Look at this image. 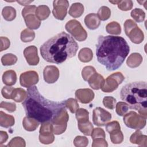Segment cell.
Returning <instances> with one entry per match:
<instances>
[{
  "instance_id": "obj_1",
  "label": "cell",
  "mask_w": 147,
  "mask_h": 147,
  "mask_svg": "<svg viewBox=\"0 0 147 147\" xmlns=\"http://www.w3.org/2000/svg\"><path fill=\"white\" fill-rule=\"evenodd\" d=\"M130 52L129 46L122 37L99 36L96 45V56L99 63L108 71L119 68Z\"/></svg>"
},
{
  "instance_id": "obj_2",
  "label": "cell",
  "mask_w": 147,
  "mask_h": 147,
  "mask_svg": "<svg viewBox=\"0 0 147 147\" xmlns=\"http://www.w3.org/2000/svg\"><path fill=\"white\" fill-rule=\"evenodd\" d=\"M27 117L42 123L52 122L64 109L65 100L53 102L45 99L35 86L27 89V95L22 103Z\"/></svg>"
},
{
  "instance_id": "obj_3",
  "label": "cell",
  "mask_w": 147,
  "mask_h": 147,
  "mask_svg": "<svg viewBox=\"0 0 147 147\" xmlns=\"http://www.w3.org/2000/svg\"><path fill=\"white\" fill-rule=\"evenodd\" d=\"M79 46L74 38L62 32L45 42L40 47L42 57L47 61L60 64L75 56Z\"/></svg>"
},
{
  "instance_id": "obj_4",
  "label": "cell",
  "mask_w": 147,
  "mask_h": 147,
  "mask_svg": "<svg viewBox=\"0 0 147 147\" xmlns=\"http://www.w3.org/2000/svg\"><path fill=\"white\" fill-rule=\"evenodd\" d=\"M121 99L128 105L129 108L138 111L147 118V85L144 81L134 82L124 86L120 91Z\"/></svg>"
},
{
  "instance_id": "obj_5",
  "label": "cell",
  "mask_w": 147,
  "mask_h": 147,
  "mask_svg": "<svg viewBox=\"0 0 147 147\" xmlns=\"http://www.w3.org/2000/svg\"><path fill=\"white\" fill-rule=\"evenodd\" d=\"M124 30L126 36L135 44H140L144 39V34L137 24L131 20H127L124 23Z\"/></svg>"
},
{
  "instance_id": "obj_6",
  "label": "cell",
  "mask_w": 147,
  "mask_h": 147,
  "mask_svg": "<svg viewBox=\"0 0 147 147\" xmlns=\"http://www.w3.org/2000/svg\"><path fill=\"white\" fill-rule=\"evenodd\" d=\"M36 9L35 5H28L22 10V16L26 25L30 29H37L41 25V21L36 16Z\"/></svg>"
},
{
  "instance_id": "obj_7",
  "label": "cell",
  "mask_w": 147,
  "mask_h": 147,
  "mask_svg": "<svg viewBox=\"0 0 147 147\" xmlns=\"http://www.w3.org/2000/svg\"><path fill=\"white\" fill-rule=\"evenodd\" d=\"M146 118L135 111H131L126 114L123 117V122L126 126L129 128L140 130L146 125Z\"/></svg>"
},
{
  "instance_id": "obj_8",
  "label": "cell",
  "mask_w": 147,
  "mask_h": 147,
  "mask_svg": "<svg viewBox=\"0 0 147 147\" xmlns=\"http://www.w3.org/2000/svg\"><path fill=\"white\" fill-rule=\"evenodd\" d=\"M65 28L66 30L76 40L83 41L86 40L87 33L78 21L76 20H71L68 21L65 25Z\"/></svg>"
},
{
  "instance_id": "obj_9",
  "label": "cell",
  "mask_w": 147,
  "mask_h": 147,
  "mask_svg": "<svg viewBox=\"0 0 147 147\" xmlns=\"http://www.w3.org/2000/svg\"><path fill=\"white\" fill-rule=\"evenodd\" d=\"M124 80L125 77L121 72L113 73L105 80L101 89L105 92H111L116 90Z\"/></svg>"
},
{
  "instance_id": "obj_10",
  "label": "cell",
  "mask_w": 147,
  "mask_h": 147,
  "mask_svg": "<svg viewBox=\"0 0 147 147\" xmlns=\"http://www.w3.org/2000/svg\"><path fill=\"white\" fill-rule=\"evenodd\" d=\"M68 119L69 115L66 109H64L51 122L53 126V133L56 135L63 133L67 129Z\"/></svg>"
},
{
  "instance_id": "obj_11",
  "label": "cell",
  "mask_w": 147,
  "mask_h": 147,
  "mask_svg": "<svg viewBox=\"0 0 147 147\" xmlns=\"http://www.w3.org/2000/svg\"><path fill=\"white\" fill-rule=\"evenodd\" d=\"M111 119V114L100 107L93 110L92 121L94 125L98 126L106 125Z\"/></svg>"
},
{
  "instance_id": "obj_12",
  "label": "cell",
  "mask_w": 147,
  "mask_h": 147,
  "mask_svg": "<svg viewBox=\"0 0 147 147\" xmlns=\"http://www.w3.org/2000/svg\"><path fill=\"white\" fill-rule=\"evenodd\" d=\"M53 6L52 13L53 16L57 20H63L67 13V9L69 6L68 1L66 0L54 1Z\"/></svg>"
},
{
  "instance_id": "obj_13",
  "label": "cell",
  "mask_w": 147,
  "mask_h": 147,
  "mask_svg": "<svg viewBox=\"0 0 147 147\" xmlns=\"http://www.w3.org/2000/svg\"><path fill=\"white\" fill-rule=\"evenodd\" d=\"M38 74L34 71H28L22 73L20 77V83L21 86L29 88L37 84L38 82Z\"/></svg>"
},
{
  "instance_id": "obj_14",
  "label": "cell",
  "mask_w": 147,
  "mask_h": 147,
  "mask_svg": "<svg viewBox=\"0 0 147 147\" xmlns=\"http://www.w3.org/2000/svg\"><path fill=\"white\" fill-rule=\"evenodd\" d=\"M24 55L26 60L30 65H36L39 63V57L37 48L34 45L26 47L24 51Z\"/></svg>"
},
{
  "instance_id": "obj_15",
  "label": "cell",
  "mask_w": 147,
  "mask_h": 147,
  "mask_svg": "<svg viewBox=\"0 0 147 147\" xmlns=\"http://www.w3.org/2000/svg\"><path fill=\"white\" fill-rule=\"evenodd\" d=\"M43 76L45 82L47 83H53L59 77V69L55 65H48L44 69Z\"/></svg>"
},
{
  "instance_id": "obj_16",
  "label": "cell",
  "mask_w": 147,
  "mask_h": 147,
  "mask_svg": "<svg viewBox=\"0 0 147 147\" xmlns=\"http://www.w3.org/2000/svg\"><path fill=\"white\" fill-rule=\"evenodd\" d=\"M94 92L89 88L78 89L75 92V97L82 103L86 104L92 101L94 98Z\"/></svg>"
},
{
  "instance_id": "obj_17",
  "label": "cell",
  "mask_w": 147,
  "mask_h": 147,
  "mask_svg": "<svg viewBox=\"0 0 147 147\" xmlns=\"http://www.w3.org/2000/svg\"><path fill=\"white\" fill-rule=\"evenodd\" d=\"M84 23L88 29L94 30L99 26L100 24V20L97 14L90 13L85 17Z\"/></svg>"
},
{
  "instance_id": "obj_18",
  "label": "cell",
  "mask_w": 147,
  "mask_h": 147,
  "mask_svg": "<svg viewBox=\"0 0 147 147\" xmlns=\"http://www.w3.org/2000/svg\"><path fill=\"white\" fill-rule=\"evenodd\" d=\"M105 81L103 77L99 74L98 73L96 72L88 80V82L89 86L94 90H98L101 88L103 83Z\"/></svg>"
},
{
  "instance_id": "obj_19",
  "label": "cell",
  "mask_w": 147,
  "mask_h": 147,
  "mask_svg": "<svg viewBox=\"0 0 147 147\" xmlns=\"http://www.w3.org/2000/svg\"><path fill=\"white\" fill-rule=\"evenodd\" d=\"M130 141L131 143L137 144L139 146H146L147 137L146 135H143L140 130H137L130 136Z\"/></svg>"
},
{
  "instance_id": "obj_20",
  "label": "cell",
  "mask_w": 147,
  "mask_h": 147,
  "mask_svg": "<svg viewBox=\"0 0 147 147\" xmlns=\"http://www.w3.org/2000/svg\"><path fill=\"white\" fill-rule=\"evenodd\" d=\"M2 81L7 86H10L14 85L17 81V75L13 70H7L5 71L2 75Z\"/></svg>"
},
{
  "instance_id": "obj_21",
  "label": "cell",
  "mask_w": 147,
  "mask_h": 147,
  "mask_svg": "<svg viewBox=\"0 0 147 147\" xmlns=\"http://www.w3.org/2000/svg\"><path fill=\"white\" fill-rule=\"evenodd\" d=\"M142 61V57L138 53H131L127 60H126V64L127 66L130 68H136L138 67Z\"/></svg>"
},
{
  "instance_id": "obj_22",
  "label": "cell",
  "mask_w": 147,
  "mask_h": 147,
  "mask_svg": "<svg viewBox=\"0 0 147 147\" xmlns=\"http://www.w3.org/2000/svg\"><path fill=\"white\" fill-rule=\"evenodd\" d=\"M14 118L11 115L0 111V125L2 127L8 128L14 125Z\"/></svg>"
},
{
  "instance_id": "obj_23",
  "label": "cell",
  "mask_w": 147,
  "mask_h": 147,
  "mask_svg": "<svg viewBox=\"0 0 147 147\" xmlns=\"http://www.w3.org/2000/svg\"><path fill=\"white\" fill-rule=\"evenodd\" d=\"M22 125L26 130L28 131H32L35 130L39 126V122L32 118L26 116L22 121Z\"/></svg>"
},
{
  "instance_id": "obj_24",
  "label": "cell",
  "mask_w": 147,
  "mask_h": 147,
  "mask_svg": "<svg viewBox=\"0 0 147 147\" xmlns=\"http://www.w3.org/2000/svg\"><path fill=\"white\" fill-rule=\"evenodd\" d=\"M84 12V6L79 2L74 3L71 5L68 13L74 18H78L80 17Z\"/></svg>"
},
{
  "instance_id": "obj_25",
  "label": "cell",
  "mask_w": 147,
  "mask_h": 147,
  "mask_svg": "<svg viewBox=\"0 0 147 147\" xmlns=\"http://www.w3.org/2000/svg\"><path fill=\"white\" fill-rule=\"evenodd\" d=\"M93 57V53L91 49L83 48L80 49L78 53V58L80 61L87 63L90 61Z\"/></svg>"
},
{
  "instance_id": "obj_26",
  "label": "cell",
  "mask_w": 147,
  "mask_h": 147,
  "mask_svg": "<svg viewBox=\"0 0 147 147\" xmlns=\"http://www.w3.org/2000/svg\"><path fill=\"white\" fill-rule=\"evenodd\" d=\"M50 13L49 8L46 5H40L36 10V16L40 21L47 19L49 16Z\"/></svg>"
},
{
  "instance_id": "obj_27",
  "label": "cell",
  "mask_w": 147,
  "mask_h": 147,
  "mask_svg": "<svg viewBox=\"0 0 147 147\" xmlns=\"http://www.w3.org/2000/svg\"><path fill=\"white\" fill-rule=\"evenodd\" d=\"M27 95V92L21 88H14L12 95L11 99L16 101V102H21L24 101Z\"/></svg>"
},
{
  "instance_id": "obj_28",
  "label": "cell",
  "mask_w": 147,
  "mask_h": 147,
  "mask_svg": "<svg viewBox=\"0 0 147 147\" xmlns=\"http://www.w3.org/2000/svg\"><path fill=\"white\" fill-rule=\"evenodd\" d=\"M78 128L82 133L86 136H91L94 127L92 123L88 120L84 122H78Z\"/></svg>"
},
{
  "instance_id": "obj_29",
  "label": "cell",
  "mask_w": 147,
  "mask_h": 147,
  "mask_svg": "<svg viewBox=\"0 0 147 147\" xmlns=\"http://www.w3.org/2000/svg\"><path fill=\"white\" fill-rule=\"evenodd\" d=\"M2 14L4 19L7 21H13L16 17V11L11 6H5L3 8Z\"/></svg>"
},
{
  "instance_id": "obj_30",
  "label": "cell",
  "mask_w": 147,
  "mask_h": 147,
  "mask_svg": "<svg viewBox=\"0 0 147 147\" xmlns=\"http://www.w3.org/2000/svg\"><path fill=\"white\" fill-rule=\"evenodd\" d=\"M107 32L111 34H120L121 33V28L119 23L113 21L109 23L106 26Z\"/></svg>"
},
{
  "instance_id": "obj_31",
  "label": "cell",
  "mask_w": 147,
  "mask_h": 147,
  "mask_svg": "<svg viewBox=\"0 0 147 147\" xmlns=\"http://www.w3.org/2000/svg\"><path fill=\"white\" fill-rule=\"evenodd\" d=\"M110 137L111 142L114 144H121L123 140V134L121 129H116L110 133Z\"/></svg>"
},
{
  "instance_id": "obj_32",
  "label": "cell",
  "mask_w": 147,
  "mask_h": 147,
  "mask_svg": "<svg viewBox=\"0 0 147 147\" xmlns=\"http://www.w3.org/2000/svg\"><path fill=\"white\" fill-rule=\"evenodd\" d=\"M35 33L32 29L26 28L21 33V40L24 42H30L34 40Z\"/></svg>"
},
{
  "instance_id": "obj_33",
  "label": "cell",
  "mask_w": 147,
  "mask_h": 147,
  "mask_svg": "<svg viewBox=\"0 0 147 147\" xmlns=\"http://www.w3.org/2000/svg\"><path fill=\"white\" fill-rule=\"evenodd\" d=\"M17 57L16 55L12 53H7L1 57V63L3 65H11L16 63Z\"/></svg>"
},
{
  "instance_id": "obj_34",
  "label": "cell",
  "mask_w": 147,
  "mask_h": 147,
  "mask_svg": "<svg viewBox=\"0 0 147 147\" xmlns=\"http://www.w3.org/2000/svg\"><path fill=\"white\" fill-rule=\"evenodd\" d=\"M131 17L137 22H141L145 18V12L140 8H136L131 12Z\"/></svg>"
},
{
  "instance_id": "obj_35",
  "label": "cell",
  "mask_w": 147,
  "mask_h": 147,
  "mask_svg": "<svg viewBox=\"0 0 147 147\" xmlns=\"http://www.w3.org/2000/svg\"><path fill=\"white\" fill-rule=\"evenodd\" d=\"M97 15L102 21H106L108 20L111 16V10L107 6H102L98 10Z\"/></svg>"
},
{
  "instance_id": "obj_36",
  "label": "cell",
  "mask_w": 147,
  "mask_h": 147,
  "mask_svg": "<svg viewBox=\"0 0 147 147\" xmlns=\"http://www.w3.org/2000/svg\"><path fill=\"white\" fill-rule=\"evenodd\" d=\"M88 111L83 108L78 109L76 112V118L78 122H84L88 120Z\"/></svg>"
},
{
  "instance_id": "obj_37",
  "label": "cell",
  "mask_w": 147,
  "mask_h": 147,
  "mask_svg": "<svg viewBox=\"0 0 147 147\" xmlns=\"http://www.w3.org/2000/svg\"><path fill=\"white\" fill-rule=\"evenodd\" d=\"M39 132L40 135L51 134L53 133V126L52 123L51 122H46L42 123L40 127Z\"/></svg>"
},
{
  "instance_id": "obj_38",
  "label": "cell",
  "mask_w": 147,
  "mask_h": 147,
  "mask_svg": "<svg viewBox=\"0 0 147 147\" xmlns=\"http://www.w3.org/2000/svg\"><path fill=\"white\" fill-rule=\"evenodd\" d=\"M129 109L128 105L124 102H119L116 105V113L119 116H124Z\"/></svg>"
},
{
  "instance_id": "obj_39",
  "label": "cell",
  "mask_w": 147,
  "mask_h": 147,
  "mask_svg": "<svg viewBox=\"0 0 147 147\" xmlns=\"http://www.w3.org/2000/svg\"><path fill=\"white\" fill-rule=\"evenodd\" d=\"M96 70L94 67L92 66H86L83 68L82 71V76L83 79L85 81H88L89 78L95 73H96Z\"/></svg>"
},
{
  "instance_id": "obj_40",
  "label": "cell",
  "mask_w": 147,
  "mask_h": 147,
  "mask_svg": "<svg viewBox=\"0 0 147 147\" xmlns=\"http://www.w3.org/2000/svg\"><path fill=\"white\" fill-rule=\"evenodd\" d=\"M65 107H67L72 113H75L79 109V105L77 100L73 98H69L65 100Z\"/></svg>"
},
{
  "instance_id": "obj_41",
  "label": "cell",
  "mask_w": 147,
  "mask_h": 147,
  "mask_svg": "<svg viewBox=\"0 0 147 147\" xmlns=\"http://www.w3.org/2000/svg\"><path fill=\"white\" fill-rule=\"evenodd\" d=\"M88 144V140L84 136H76L74 140V144L76 147H84Z\"/></svg>"
},
{
  "instance_id": "obj_42",
  "label": "cell",
  "mask_w": 147,
  "mask_h": 147,
  "mask_svg": "<svg viewBox=\"0 0 147 147\" xmlns=\"http://www.w3.org/2000/svg\"><path fill=\"white\" fill-rule=\"evenodd\" d=\"M118 7L123 11H128L132 9L133 6V2L131 0H124L120 1L117 4Z\"/></svg>"
},
{
  "instance_id": "obj_43",
  "label": "cell",
  "mask_w": 147,
  "mask_h": 147,
  "mask_svg": "<svg viewBox=\"0 0 147 147\" xmlns=\"http://www.w3.org/2000/svg\"><path fill=\"white\" fill-rule=\"evenodd\" d=\"M116 99L113 96H105L103 99V104L106 108L113 110L115 107Z\"/></svg>"
},
{
  "instance_id": "obj_44",
  "label": "cell",
  "mask_w": 147,
  "mask_h": 147,
  "mask_svg": "<svg viewBox=\"0 0 147 147\" xmlns=\"http://www.w3.org/2000/svg\"><path fill=\"white\" fill-rule=\"evenodd\" d=\"M7 146H25V140L20 137H16L11 140L9 143L6 145Z\"/></svg>"
},
{
  "instance_id": "obj_45",
  "label": "cell",
  "mask_w": 147,
  "mask_h": 147,
  "mask_svg": "<svg viewBox=\"0 0 147 147\" xmlns=\"http://www.w3.org/2000/svg\"><path fill=\"white\" fill-rule=\"evenodd\" d=\"M91 137L92 140L96 139V138H105L106 135L104 130L101 128H95L93 129L92 133H91Z\"/></svg>"
},
{
  "instance_id": "obj_46",
  "label": "cell",
  "mask_w": 147,
  "mask_h": 147,
  "mask_svg": "<svg viewBox=\"0 0 147 147\" xmlns=\"http://www.w3.org/2000/svg\"><path fill=\"white\" fill-rule=\"evenodd\" d=\"M55 137L53 134H47V135H39L40 141L44 144H49L53 142Z\"/></svg>"
},
{
  "instance_id": "obj_47",
  "label": "cell",
  "mask_w": 147,
  "mask_h": 147,
  "mask_svg": "<svg viewBox=\"0 0 147 147\" xmlns=\"http://www.w3.org/2000/svg\"><path fill=\"white\" fill-rule=\"evenodd\" d=\"M1 108L6 109L7 111L10 113L14 112L16 109V105L14 103H11V102H7L2 101L1 102L0 104Z\"/></svg>"
},
{
  "instance_id": "obj_48",
  "label": "cell",
  "mask_w": 147,
  "mask_h": 147,
  "mask_svg": "<svg viewBox=\"0 0 147 147\" xmlns=\"http://www.w3.org/2000/svg\"><path fill=\"white\" fill-rule=\"evenodd\" d=\"M121 129V127H120L119 123L117 121H113L106 125V130L109 133L116 129Z\"/></svg>"
},
{
  "instance_id": "obj_49",
  "label": "cell",
  "mask_w": 147,
  "mask_h": 147,
  "mask_svg": "<svg viewBox=\"0 0 147 147\" xmlns=\"http://www.w3.org/2000/svg\"><path fill=\"white\" fill-rule=\"evenodd\" d=\"M14 88L10 86H5L1 90L2 96L6 99H11V95L14 90Z\"/></svg>"
},
{
  "instance_id": "obj_50",
  "label": "cell",
  "mask_w": 147,
  "mask_h": 147,
  "mask_svg": "<svg viewBox=\"0 0 147 147\" xmlns=\"http://www.w3.org/2000/svg\"><path fill=\"white\" fill-rule=\"evenodd\" d=\"M10 45V42L9 38L6 37H1V49L0 51L2 52L4 50L7 49L9 48Z\"/></svg>"
},
{
  "instance_id": "obj_51",
  "label": "cell",
  "mask_w": 147,
  "mask_h": 147,
  "mask_svg": "<svg viewBox=\"0 0 147 147\" xmlns=\"http://www.w3.org/2000/svg\"><path fill=\"white\" fill-rule=\"evenodd\" d=\"M92 147L95 146H108V144L105 140V138H96L93 140V142L92 144Z\"/></svg>"
},
{
  "instance_id": "obj_52",
  "label": "cell",
  "mask_w": 147,
  "mask_h": 147,
  "mask_svg": "<svg viewBox=\"0 0 147 147\" xmlns=\"http://www.w3.org/2000/svg\"><path fill=\"white\" fill-rule=\"evenodd\" d=\"M8 138V135L6 131H0V144L2 145L5 142L7 141Z\"/></svg>"
},
{
  "instance_id": "obj_53",
  "label": "cell",
  "mask_w": 147,
  "mask_h": 147,
  "mask_svg": "<svg viewBox=\"0 0 147 147\" xmlns=\"http://www.w3.org/2000/svg\"><path fill=\"white\" fill-rule=\"evenodd\" d=\"M33 1H17V2L18 3H19L22 6H25V5H29V3H30L31 2H32Z\"/></svg>"
},
{
  "instance_id": "obj_54",
  "label": "cell",
  "mask_w": 147,
  "mask_h": 147,
  "mask_svg": "<svg viewBox=\"0 0 147 147\" xmlns=\"http://www.w3.org/2000/svg\"><path fill=\"white\" fill-rule=\"evenodd\" d=\"M120 1H109V2L113 3V4H118L119 2Z\"/></svg>"
}]
</instances>
